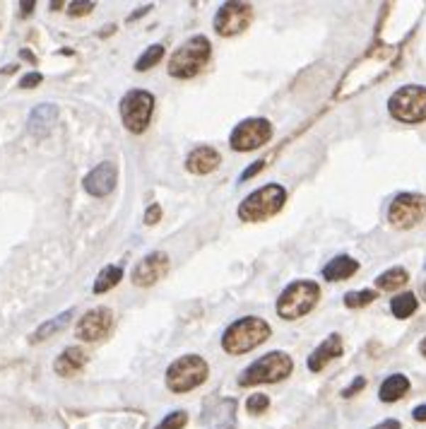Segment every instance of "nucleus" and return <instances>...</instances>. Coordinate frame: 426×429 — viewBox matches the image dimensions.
Instances as JSON below:
<instances>
[{
    "instance_id": "obj_15",
    "label": "nucleus",
    "mask_w": 426,
    "mask_h": 429,
    "mask_svg": "<svg viewBox=\"0 0 426 429\" xmlns=\"http://www.w3.org/2000/svg\"><path fill=\"white\" fill-rule=\"evenodd\" d=\"M340 354H342V338H340L337 333L327 335V338L323 340L320 345L313 350L311 357H308V369H311V371H320V369H325L327 362L337 359Z\"/></svg>"
},
{
    "instance_id": "obj_35",
    "label": "nucleus",
    "mask_w": 426,
    "mask_h": 429,
    "mask_svg": "<svg viewBox=\"0 0 426 429\" xmlns=\"http://www.w3.org/2000/svg\"><path fill=\"white\" fill-rule=\"evenodd\" d=\"M415 420H419V422H426V406H419V408H415Z\"/></svg>"
},
{
    "instance_id": "obj_30",
    "label": "nucleus",
    "mask_w": 426,
    "mask_h": 429,
    "mask_svg": "<svg viewBox=\"0 0 426 429\" xmlns=\"http://www.w3.org/2000/svg\"><path fill=\"white\" fill-rule=\"evenodd\" d=\"M94 3H70L68 12L70 15H87V12H92Z\"/></svg>"
},
{
    "instance_id": "obj_28",
    "label": "nucleus",
    "mask_w": 426,
    "mask_h": 429,
    "mask_svg": "<svg viewBox=\"0 0 426 429\" xmlns=\"http://www.w3.org/2000/svg\"><path fill=\"white\" fill-rule=\"evenodd\" d=\"M267 408H270V398H267L265 393H253L251 398H248V403H246V410H248L251 415L265 413Z\"/></svg>"
},
{
    "instance_id": "obj_22",
    "label": "nucleus",
    "mask_w": 426,
    "mask_h": 429,
    "mask_svg": "<svg viewBox=\"0 0 426 429\" xmlns=\"http://www.w3.org/2000/svg\"><path fill=\"white\" fill-rule=\"evenodd\" d=\"M70 316H72V309L63 311V314H58L56 318H51V321H46L44 326H39V328H36V333H34V338H32V340H34V342H39V340L51 338L53 333H58V330H63L65 326H68Z\"/></svg>"
},
{
    "instance_id": "obj_14",
    "label": "nucleus",
    "mask_w": 426,
    "mask_h": 429,
    "mask_svg": "<svg viewBox=\"0 0 426 429\" xmlns=\"http://www.w3.org/2000/svg\"><path fill=\"white\" fill-rule=\"evenodd\" d=\"M167 273H169V256L162 254V251H155V254H150L147 259H142L135 266L133 283L138 287H150L155 285L157 280H162Z\"/></svg>"
},
{
    "instance_id": "obj_3",
    "label": "nucleus",
    "mask_w": 426,
    "mask_h": 429,
    "mask_svg": "<svg viewBox=\"0 0 426 429\" xmlns=\"http://www.w3.org/2000/svg\"><path fill=\"white\" fill-rule=\"evenodd\" d=\"M270 338V326L267 321L258 316H248V318H241V321L231 323L227 328L222 338V347L227 350L229 354H243L253 347L263 345V342Z\"/></svg>"
},
{
    "instance_id": "obj_37",
    "label": "nucleus",
    "mask_w": 426,
    "mask_h": 429,
    "mask_svg": "<svg viewBox=\"0 0 426 429\" xmlns=\"http://www.w3.org/2000/svg\"><path fill=\"white\" fill-rule=\"evenodd\" d=\"M419 350H422V354H424V357H426V338L422 340V345H419Z\"/></svg>"
},
{
    "instance_id": "obj_33",
    "label": "nucleus",
    "mask_w": 426,
    "mask_h": 429,
    "mask_svg": "<svg viewBox=\"0 0 426 429\" xmlns=\"http://www.w3.org/2000/svg\"><path fill=\"white\" fill-rule=\"evenodd\" d=\"M263 167H265V162H255L253 167H248V169H246V171H243V174H241V181L251 179V176H253V174H258V171L263 169Z\"/></svg>"
},
{
    "instance_id": "obj_10",
    "label": "nucleus",
    "mask_w": 426,
    "mask_h": 429,
    "mask_svg": "<svg viewBox=\"0 0 426 429\" xmlns=\"http://www.w3.org/2000/svg\"><path fill=\"white\" fill-rule=\"evenodd\" d=\"M272 138V124L267 119H248L234 128L231 133V150L236 152H251L263 147Z\"/></svg>"
},
{
    "instance_id": "obj_8",
    "label": "nucleus",
    "mask_w": 426,
    "mask_h": 429,
    "mask_svg": "<svg viewBox=\"0 0 426 429\" xmlns=\"http://www.w3.org/2000/svg\"><path fill=\"white\" fill-rule=\"evenodd\" d=\"M152 112H155V97L145 89L128 92L123 102H120V119H123V126L130 133L147 131Z\"/></svg>"
},
{
    "instance_id": "obj_16",
    "label": "nucleus",
    "mask_w": 426,
    "mask_h": 429,
    "mask_svg": "<svg viewBox=\"0 0 426 429\" xmlns=\"http://www.w3.org/2000/svg\"><path fill=\"white\" fill-rule=\"evenodd\" d=\"M219 162H222V157H219V152L215 147L203 145V147H196V150L188 155L186 167H188V171H193V174L205 176V174H210V171H215L219 167Z\"/></svg>"
},
{
    "instance_id": "obj_2",
    "label": "nucleus",
    "mask_w": 426,
    "mask_h": 429,
    "mask_svg": "<svg viewBox=\"0 0 426 429\" xmlns=\"http://www.w3.org/2000/svg\"><path fill=\"white\" fill-rule=\"evenodd\" d=\"M287 203V191L279 183H267L260 191H253L246 200L239 205V217L243 222H265L275 217Z\"/></svg>"
},
{
    "instance_id": "obj_11",
    "label": "nucleus",
    "mask_w": 426,
    "mask_h": 429,
    "mask_svg": "<svg viewBox=\"0 0 426 429\" xmlns=\"http://www.w3.org/2000/svg\"><path fill=\"white\" fill-rule=\"evenodd\" d=\"M251 22H253L251 3H224L215 15V29L222 36L241 34Z\"/></svg>"
},
{
    "instance_id": "obj_17",
    "label": "nucleus",
    "mask_w": 426,
    "mask_h": 429,
    "mask_svg": "<svg viewBox=\"0 0 426 429\" xmlns=\"http://www.w3.org/2000/svg\"><path fill=\"white\" fill-rule=\"evenodd\" d=\"M58 119V107L56 104H39L32 114H29V133L36 138L46 136L51 131V126Z\"/></svg>"
},
{
    "instance_id": "obj_1",
    "label": "nucleus",
    "mask_w": 426,
    "mask_h": 429,
    "mask_svg": "<svg viewBox=\"0 0 426 429\" xmlns=\"http://www.w3.org/2000/svg\"><path fill=\"white\" fill-rule=\"evenodd\" d=\"M212 56V46L208 36H191L181 48H176L172 60H169V75L179 80L196 77L200 70L208 65Z\"/></svg>"
},
{
    "instance_id": "obj_13",
    "label": "nucleus",
    "mask_w": 426,
    "mask_h": 429,
    "mask_svg": "<svg viewBox=\"0 0 426 429\" xmlns=\"http://www.w3.org/2000/svg\"><path fill=\"white\" fill-rule=\"evenodd\" d=\"M116 181H118V167L113 162H101L99 167H94L84 176L82 186L94 198H104L116 188Z\"/></svg>"
},
{
    "instance_id": "obj_26",
    "label": "nucleus",
    "mask_w": 426,
    "mask_h": 429,
    "mask_svg": "<svg viewBox=\"0 0 426 429\" xmlns=\"http://www.w3.org/2000/svg\"><path fill=\"white\" fill-rule=\"evenodd\" d=\"M374 299H376V292L374 290H361V292L344 294V304L349 306V309H361V306L371 304Z\"/></svg>"
},
{
    "instance_id": "obj_18",
    "label": "nucleus",
    "mask_w": 426,
    "mask_h": 429,
    "mask_svg": "<svg viewBox=\"0 0 426 429\" xmlns=\"http://www.w3.org/2000/svg\"><path fill=\"white\" fill-rule=\"evenodd\" d=\"M84 364H87L84 350H80V347H65L58 354V359L53 362V369H56L58 376H75V374L84 369Z\"/></svg>"
},
{
    "instance_id": "obj_23",
    "label": "nucleus",
    "mask_w": 426,
    "mask_h": 429,
    "mask_svg": "<svg viewBox=\"0 0 426 429\" xmlns=\"http://www.w3.org/2000/svg\"><path fill=\"white\" fill-rule=\"evenodd\" d=\"M417 306H419V302L415 294L405 292V294H398V297L391 302V311H393V316H398V318H410L417 311Z\"/></svg>"
},
{
    "instance_id": "obj_5",
    "label": "nucleus",
    "mask_w": 426,
    "mask_h": 429,
    "mask_svg": "<svg viewBox=\"0 0 426 429\" xmlns=\"http://www.w3.org/2000/svg\"><path fill=\"white\" fill-rule=\"evenodd\" d=\"M208 362L198 354H184L169 364L167 369V386L174 393H188L208 381Z\"/></svg>"
},
{
    "instance_id": "obj_36",
    "label": "nucleus",
    "mask_w": 426,
    "mask_h": 429,
    "mask_svg": "<svg viewBox=\"0 0 426 429\" xmlns=\"http://www.w3.org/2000/svg\"><path fill=\"white\" fill-rule=\"evenodd\" d=\"M32 8H34V3H22V12H24V15H29V12H32Z\"/></svg>"
},
{
    "instance_id": "obj_4",
    "label": "nucleus",
    "mask_w": 426,
    "mask_h": 429,
    "mask_svg": "<svg viewBox=\"0 0 426 429\" xmlns=\"http://www.w3.org/2000/svg\"><path fill=\"white\" fill-rule=\"evenodd\" d=\"M320 287L311 283V280H299V283H291L287 290L279 294L277 299V314L284 321H296V318L306 316L308 311L318 304Z\"/></svg>"
},
{
    "instance_id": "obj_7",
    "label": "nucleus",
    "mask_w": 426,
    "mask_h": 429,
    "mask_svg": "<svg viewBox=\"0 0 426 429\" xmlns=\"http://www.w3.org/2000/svg\"><path fill=\"white\" fill-rule=\"evenodd\" d=\"M391 116L403 124H422L426 121V87L419 85H407L398 89L388 102Z\"/></svg>"
},
{
    "instance_id": "obj_31",
    "label": "nucleus",
    "mask_w": 426,
    "mask_h": 429,
    "mask_svg": "<svg viewBox=\"0 0 426 429\" xmlns=\"http://www.w3.org/2000/svg\"><path fill=\"white\" fill-rule=\"evenodd\" d=\"M364 386H366V379H364V376H359L354 384H352V386H347V389L342 391V396H344V398H352V396L357 393V391H361Z\"/></svg>"
},
{
    "instance_id": "obj_27",
    "label": "nucleus",
    "mask_w": 426,
    "mask_h": 429,
    "mask_svg": "<svg viewBox=\"0 0 426 429\" xmlns=\"http://www.w3.org/2000/svg\"><path fill=\"white\" fill-rule=\"evenodd\" d=\"M188 425V413L186 410H174V413H169L167 418H164L157 429H184Z\"/></svg>"
},
{
    "instance_id": "obj_38",
    "label": "nucleus",
    "mask_w": 426,
    "mask_h": 429,
    "mask_svg": "<svg viewBox=\"0 0 426 429\" xmlns=\"http://www.w3.org/2000/svg\"><path fill=\"white\" fill-rule=\"evenodd\" d=\"M424 294H426V283H424Z\"/></svg>"
},
{
    "instance_id": "obj_12",
    "label": "nucleus",
    "mask_w": 426,
    "mask_h": 429,
    "mask_svg": "<svg viewBox=\"0 0 426 429\" xmlns=\"http://www.w3.org/2000/svg\"><path fill=\"white\" fill-rule=\"evenodd\" d=\"M111 323H113V314L111 309L106 306H96V309L87 311L80 321H77V328H75V335L80 340H87V342H94L111 330Z\"/></svg>"
},
{
    "instance_id": "obj_25",
    "label": "nucleus",
    "mask_w": 426,
    "mask_h": 429,
    "mask_svg": "<svg viewBox=\"0 0 426 429\" xmlns=\"http://www.w3.org/2000/svg\"><path fill=\"white\" fill-rule=\"evenodd\" d=\"M164 58V46L162 44H152L147 51L142 53V56L138 58V63H135V70H150V68H155L157 63Z\"/></svg>"
},
{
    "instance_id": "obj_24",
    "label": "nucleus",
    "mask_w": 426,
    "mask_h": 429,
    "mask_svg": "<svg viewBox=\"0 0 426 429\" xmlns=\"http://www.w3.org/2000/svg\"><path fill=\"white\" fill-rule=\"evenodd\" d=\"M120 278H123V268H120V266H106L104 271L99 273V278H96L94 292H96V294L108 292L111 287H116V285L120 283Z\"/></svg>"
},
{
    "instance_id": "obj_20",
    "label": "nucleus",
    "mask_w": 426,
    "mask_h": 429,
    "mask_svg": "<svg viewBox=\"0 0 426 429\" xmlns=\"http://www.w3.org/2000/svg\"><path fill=\"white\" fill-rule=\"evenodd\" d=\"M407 391H410V379H407L405 374H393V376H388L386 381L381 384L379 396L383 403H395L403 396H407Z\"/></svg>"
},
{
    "instance_id": "obj_9",
    "label": "nucleus",
    "mask_w": 426,
    "mask_h": 429,
    "mask_svg": "<svg viewBox=\"0 0 426 429\" xmlns=\"http://www.w3.org/2000/svg\"><path fill=\"white\" fill-rule=\"evenodd\" d=\"M426 217V198L422 193H400L391 203L388 219L398 229H412Z\"/></svg>"
},
{
    "instance_id": "obj_6",
    "label": "nucleus",
    "mask_w": 426,
    "mask_h": 429,
    "mask_svg": "<svg viewBox=\"0 0 426 429\" xmlns=\"http://www.w3.org/2000/svg\"><path fill=\"white\" fill-rule=\"evenodd\" d=\"M294 369V362L287 352H267L265 357L253 362L243 376L239 379L241 386H258V384H277L284 381Z\"/></svg>"
},
{
    "instance_id": "obj_29",
    "label": "nucleus",
    "mask_w": 426,
    "mask_h": 429,
    "mask_svg": "<svg viewBox=\"0 0 426 429\" xmlns=\"http://www.w3.org/2000/svg\"><path fill=\"white\" fill-rule=\"evenodd\" d=\"M41 72H29V75H24L22 77V82H20V87H24V89H32V87H36V85H41Z\"/></svg>"
},
{
    "instance_id": "obj_19",
    "label": "nucleus",
    "mask_w": 426,
    "mask_h": 429,
    "mask_svg": "<svg viewBox=\"0 0 426 429\" xmlns=\"http://www.w3.org/2000/svg\"><path fill=\"white\" fill-rule=\"evenodd\" d=\"M357 271H359V263L354 259H349V256H337V259H332L325 268H323V278L330 280V283H340V280L352 278Z\"/></svg>"
},
{
    "instance_id": "obj_21",
    "label": "nucleus",
    "mask_w": 426,
    "mask_h": 429,
    "mask_svg": "<svg viewBox=\"0 0 426 429\" xmlns=\"http://www.w3.org/2000/svg\"><path fill=\"white\" fill-rule=\"evenodd\" d=\"M407 280H410V275H407L405 268H391V271H386L379 280H376V285H379V290L395 292L403 285H407Z\"/></svg>"
},
{
    "instance_id": "obj_32",
    "label": "nucleus",
    "mask_w": 426,
    "mask_h": 429,
    "mask_svg": "<svg viewBox=\"0 0 426 429\" xmlns=\"http://www.w3.org/2000/svg\"><path fill=\"white\" fill-rule=\"evenodd\" d=\"M159 217H162V207H159V205H152L150 210H147V214H145V222H147V224H155Z\"/></svg>"
},
{
    "instance_id": "obj_34",
    "label": "nucleus",
    "mask_w": 426,
    "mask_h": 429,
    "mask_svg": "<svg viewBox=\"0 0 426 429\" xmlns=\"http://www.w3.org/2000/svg\"><path fill=\"white\" fill-rule=\"evenodd\" d=\"M371 429H403V425H400L398 420H383L381 425L371 427Z\"/></svg>"
}]
</instances>
